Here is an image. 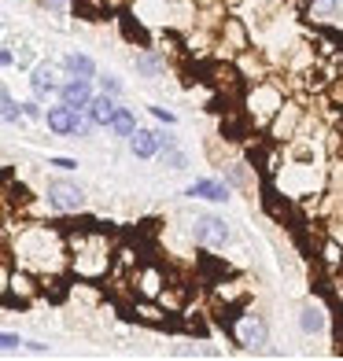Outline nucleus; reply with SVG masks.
Here are the masks:
<instances>
[{"mask_svg":"<svg viewBox=\"0 0 343 361\" xmlns=\"http://www.w3.org/2000/svg\"><path fill=\"white\" fill-rule=\"evenodd\" d=\"M114 111H119V104H114V96L100 92V96H92V104H89V118H92L96 126H111Z\"/></svg>","mask_w":343,"mask_h":361,"instance_id":"dca6fc26","label":"nucleus"},{"mask_svg":"<svg viewBox=\"0 0 343 361\" xmlns=\"http://www.w3.org/2000/svg\"><path fill=\"white\" fill-rule=\"evenodd\" d=\"M44 200L52 210H59V214H81V210H85V192H81L74 180H52L44 192Z\"/></svg>","mask_w":343,"mask_h":361,"instance_id":"0eeeda50","label":"nucleus"},{"mask_svg":"<svg viewBox=\"0 0 343 361\" xmlns=\"http://www.w3.org/2000/svg\"><path fill=\"white\" fill-rule=\"evenodd\" d=\"M63 71H67L63 63H37L34 74H30V85H34V96H37V100H48V96H59V89H63L59 74H63Z\"/></svg>","mask_w":343,"mask_h":361,"instance_id":"9d476101","label":"nucleus"},{"mask_svg":"<svg viewBox=\"0 0 343 361\" xmlns=\"http://www.w3.org/2000/svg\"><path fill=\"white\" fill-rule=\"evenodd\" d=\"M129 152L137 159H155L162 152V133H155V129H137V133L129 137Z\"/></svg>","mask_w":343,"mask_h":361,"instance_id":"ddd939ff","label":"nucleus"},{"mask_svg":"<svg viewBox=\"0 0 343 361\" xmlns=\"http://www.w3.org/2000/svg\"><path fill=\"white\" fill-rule=\"evenodd\" d=\"M100 92H107V96H122V81L114 78V74H100Z\"/></svg>","mask_w":343,"mask_h":361,"instance_id":"4be33fe9","label":"nucleus"},{"mask_svg":"<svg viewBox=\"0 0 343 361\" xmlns=\"http://www.w3.org/2000/svg\"><path fill=\"white\" fill-rule=\"evenodd\" d=\"M329 92H332V100H336V104H343V78L332 81V89H329Z\"/></svg>","mask_w":343,"mask_h":361,"instance_id":"2f4dec72","label":"nucleus"},{"mask_svg":"<svg viewBox=\"0 0 343 361\" xmlns=\"http://www.w3.org/2000/svg\"><path fill=\"white\" fill-rule=\"evenodd\" d=\"M4 258L37 276H59L71 266V233L56 225H19V233L4 228Z\"/></svg>","mask_w":343,"mask_h":361,"instance_id":"f257e3e1","label":"nucleus"},{"mask_svg":"<svg viewBox=\"0 0 343 361\" xmlns=\"http://www.w3.org/2000/svg\"><path fill=\"white\" fill-rule=\"evenodd\" d=\"M0 343H4V350H8V354H11L15 347H26V343H23L19 336H15V332H4V336H0Z\"/></svg>","mask_w":343,"mask_h":361,"instance_id":"a878e982","label":"nucleus"},{"mask_svg":"<svg viewBox=\"0 0 343 361\" xmlns=\"http://www.w3.org/2000/svg\"><path fill=\"white\" fill-rule=\"evenodd\" d=\"M63 67H67L71 78H96V63L85 52H71L67 59H63Z\"/></svg>","mask_w":343,"mask_h":361,"instance_id":"a211bd4d","label":"nucleus"},{"mask_svg":"<svg viewBox=\"0 0 343 361\" xmlns=\"http://www.w3.org/2000/svg\"><path fill=\"white\" fill-rule=\"evenodd\" d=\"M321 262H325L329 269H336L339 262H343V243H339V240H329V243H325V247H321Z\"/></svg>","mask_w":343,"mask_h":361,"instance_id":"aec40b11","label":"nucleus"},{"mask_svg":"<svg viewBox=\"0 0 343 361\" xmlns=\"http://www.w3.org/2000/svg\"><path fill=\"white\" fill-rule=\"evenodd\" d=\"M133 11H137V23H144L148 30L167 23V0H133Z\"/></svg>","mask_w":343,"mask_h":361,"instance_id":"4468645a","label":"nucleus"},{"mask_svg":"<svg viewBox=\"0 0 343 361\" xmlns=\"http://www.w3.org/2000/svg\"><path fill=\"white\" fill-rule=\"evenodd\" d=\"M107 129H111V133H119V137H126V140H129V137H133L140 126H137V114H133V111H129V107H119V111H114V118H111V126H107Z\"/></svg>","mask_w":343,"mask_h":361,"instance_id":"f3484780","label":"nucleus"},{"mask_svg":"<svg viewBox=\"0 0 343 361\" xmlns=\"http://www.w3.org/2000/svg\"><path fill=\"white\" fill-rule=\"evenodd\" d=\"M92 81L89 78H67L63 81V89H59V100L63 104H71L74 111H89V104H92Z\"/></svg>","mask_w":343,"mask_h":361,"instance_id":"9b49d317","label":"nucleus"},{"mask_svg":"<svg viewBox=\"0 0 343 361\" xmlns=\"http://www.w3.org/2000/svg\"><path fill=\"white\" fill-rule=\"evenodd\" d=\"M137 71H140L144 78H155V74L167 71V63H162V56L152 52V48H140V52H137Z\"/></svg>","mask_w":343,"mask_h":361,"instance_id":"6ab92c4d","label":"nucleus"},{"mask_svg":"<svg viewBox=\"0 0 343 361\" xmlns=\"http://www.w3.org/2000/svg\"><path fill=\"white\" fill-rule=\"evenodd\" d=\"M229 180H215V177H203V180H195V185L185 188L188 200H207V203H225L229 200Z\"/></svg>","mask_w":343,"mask_h":361,"instance_id":"f8f14e48","label":"nucleus"},{"mask_svg":"<svg viewBox=\"0 0 343 361\" xmlns=\"http://www.w3.org/2000/svg\"><path fill=\"white\" fill-rule=\"evenodd\" d=\"M314 11H321V15L336 11V0H314Z\"/></svg>","mask_w":343,"mask_h":361,"instance_id":"c756f323","label":"nucleus"},{"mask_svg":"<svg viewBox=\"0 0 343 361\" xmlns=\"http://www.w3.org/2000/svg\"><path fill=\"white\" fill-rule=\"evenodd\" d=\"M44 122H48V129H52L56 137H89L96 129V122L89 118V111H74L71 104H63V100L44 111Z\"/></svg>","mask_w":343,"mask_h":361,"instance_id":"20e7f679","label":"nucleus"},{"mask_svg":"<svg viewBox=\"0 0 343 361\" xmlns=\"http://www.w3.org/2000/svg\"><path fill=\"white\" fill-rule=\"evenodd\" d=\"M0 63H4V67H15V48H11V44L0 48Z\"/></svg>","mask_w":343,"mask_h":361,"instance_id":"cd10ccee","label":"nucleus"},{"mask_svg":"<svg viewBox=\"0 0 343 361\" xmlns=\"http://www.w3.org/2000/svg\"><path fill=\"white\" fill-rule=\"evenodd\" d=\"M26 350H30V354H44L48 347H44V343H26Z\"/></svg>","mask_w":343,"mask_h":361,"instance_id":"473e14b6","label":"nucleus"},{"mask_svg":"<svg viewBox=\"0 0 343 361\" xmlns=\"http://www.w3.org/2000/svg\"><path fill=\"white\" fill-rule=\"evenodd\" d=\"M52 166H59V170H78V162L74 159H48Z\"/></svg>","mask_w":343,"mask_h":361,"instance_id":"7c9ffc66","label":"nucleus"},{"mask_svg":"<svg viewBox=\"0 0 343 361\" xmlns=\"http://www.w3.org/2000/svg\"><path fill=\"white\" fill-rule=\"evenodd\" d=\"M133 288L140 299H162V291H167V273H162L155 262H144V266L133 269Z\"/></svg>","mask_w":343,"mask_h":361,"instance_id":"1a4fd4ad","label":"nucleus"},{"mask_svg":"<svg viewBox=\"0 0 343 361\" xmlns=\"http://www.w3.org/2000/svg\"><path fill=\"white\" fill-rule=\"evenodd\" d=\"M23 118H44V111L37 104H23Z\"/></svg>","mask_w":343,"mask_h":361,"instance_id":"c85d7f7f","label":"nucleus"},{"mask_svg":"<svg viewBox=\"0 0 343 361\" xmlns=\"http://www.w3.org/2000/svg\"><path fill=\"white\" fill-rule=\"evenodd\" d=\"M299 328L306 336H321L325 328H329V314L318 306V302H306L303 310H299Z\"/></svg>","mask_w":343,"mask_h":361,"instance_id":"2eb2a0df","label":"nucleus"},{"mask_svg":"<svg viewBox=\"0 0 343 361\" xmlns=\"http://www.w3.org/2000/svg\"><path fill=\"white\" fill-rule=\"evenodd\" d=\"M148 111L155 114L159 122H167V126H174V122H177V114H174V111H167V107H148Z\"/></svg>","mask_w":343,"mask_h":361,"instance_id":"bb28decb","label":"nucleus"},{"mask_svg":"<svg viewBox=\"0 0 343 361\" xmlns=\"http://www.w3.org/2000/svg\"><path fill=\"white\" fill-rule=\"evenodd\" d=\"M41 4L48 8V11H56V15H63V11H71L78 0H41Z\"/></svg>","mask_w":343,"mask_h":361,"instance_id":"393cba45","label":"nucleus"},{"mask_svg":"<svg viewBox=\"0 0 343 361\" xmlns=\"http://www.w3.org/2000/svg\"><path fill=\"white\" fill-rule=\"evenodd\" d=\"M192 240H195V247L200 251H218L229 243V225L225 218H215V214H203V218H195L192 221Z\"/></svg>","mask_w":343,"mask_h":361,"instance_id":"423d86ee","label":"nucleus"},{"mask_svg":"<svg viewBox=\"0 0 343 361\" xmlns=\"http://www.w3.org/2000/svg\"><path fill=\"white\" fill-rule=\"evenodd\" d=\"M167 162H170L174 170H181V166H185V152H177V147H174V140L167 144Z\"/></svg>","mask_w":343,"mask_h":361,"instance_id":"b1692460","label":"nucleus"},{"mask_svg":"<svg viewBox=\"0 0 343 361\" xmlns=\"http://www.w3.org/2000/svg\"><path fill=\"white\" fill-rule=\"evenodd\" d=\"M0 104H4V122H15V118H19V111H23V104H15L8 89L0 92Z\"/></svg>","mask_w":343,"mask_h":361,"instance_id":"412c9836","label":"nucleus"},{"mask_svg":"<svg viewBox=\"0 0 343 361\" xmlns=\"http://www.w3.org/2000/svg\"><path fill=\"white\" fill-rule=\"evenodd\" d=\"M225 332H229V339H233L240 350H263L266 339H270V328H266V321L258 314H236Z\"/></svg>","mask_w":343,"mask_h":361,"instance_id":"39448f33","label":"nucleus"},{"mask_svg":"<svg viewBox=\"0 0 343 361\" xmlns=\"http://www.w3.org/2000/svg\"><path fill=\"white\" fill-rule=\"evenodd\" d=\"M225 180H229V185H236V188H243V185H248V173H243V166H229Z\"/></svg>","mask_w":343,"mask_h":361,"instance_id":"5701e85b","label":"nucleus"},{"mask_svg":"<svg viewBox=\"0 0 343 361\" xmlns=\"http://www.w3.org/2000/svg\"><path fill=\"white\" fill-rule=\"evenodd\" d=\"M114 247L104 233L96 228H85V233L71 236V269L81 276V281H100V276L111 273L114 266Z\"/></svg>","mask_w":343,"mask_h":361,"instance_id":"f03ea898","label":"nucleus"},{"mask_svg":"<svg viewBox=\"0 0 343 361\" xmlns=\"http://www.w3.org/2000/svg\"><path fill=\"white\" fill-rule=\"evenodd\" d=\"M306 122V111L299 107V104H284L281 111H277V118L270 122V129L266 133L277 140V144H291V140H299V126Z\"/></svg>","mask_w":343,"mask_h":361,"instance_id":"6e6552de","label":"nucleus"},{"mask_svg":"<svg viewBox=\"0 0 343 361\" xmlns=\"http://www.w3.org/2000/svg\"><path fill=\"white\" fill-rule=\"evenodd\" d=\"M288 100H284V89L277 81H251L248 92H243V118L255 129H270V122L277 118Z\"/></svg>","mask_w":343,"mask_h":361,"instance_id":"7ed1b4c3","label":"nucleus"}]
</instances>
